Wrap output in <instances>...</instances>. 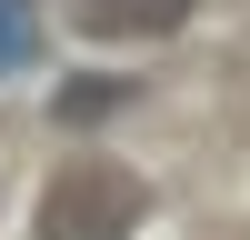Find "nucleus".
<instances>
[{
    "label": "nucleus",
    "mask_w": 250,
    "mask_h": 240,
    "mask_svg": "<svg viewBox=\"0 0 250 240\" xmlns=\"http://www.w3.org/2000/svg\"><path fill=\"white\" fill-rule=\"evenodd\" d=\"M190 20V0H70V30L100 50H130V40H170Z\"/></svg>",
    "instance_id": "f03ea898"
},
{
    "label": "nucleus",
    "mask_w": 250,
    "mask_h": 240,
    "mask_svg": "<svg viewBox=\"0 0 250 240\" xmlns=\"http://www.w3.org/2000/svg\"><path fill=\"white\" fill-rule=\"evenodd\" d=\"M120 100V80H80V90H60V120H90V110H110Z\"/></svg>",
    "instance_id": "7ed1b4c3"
},
{
    "label": "nucleus",
    "mask_w": 250,
    "mask_h": 240,
    "mask_svg": "<svg viewBox=\"0 0 250 240\" xmlns=\"http://www.w3.org/2000/svg\"><path fill=\"white\" fill-rule=\"evenodd\" d=\"M150 220V180L110 150H70L30 200V240H130Z\"/></svg>",
    "instance_id": "f257e3e1"
}]
</instances>
